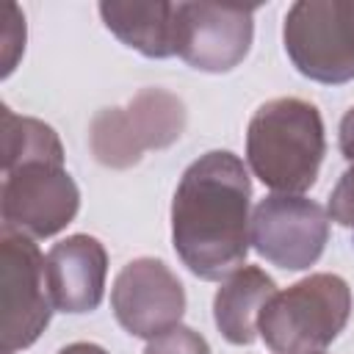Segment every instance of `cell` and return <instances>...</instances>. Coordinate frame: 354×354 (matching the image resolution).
Segmentation results:
<instances>
[{"label":"cell","instance_id":"1","mask_svg":"<svg viewBox=\"0 0 354 354\" xmlns=\"http://www.w3.org/2000/svg\"><path fill=\"white\" fill-rule=\"evenodd\" d=\"M249 205V171L230 149H210L183 171L171 199V243L194 277L221 282L246 266Z\"/></svg>","mask_w":354,"mask_h":354},{"label":"cell","instance_id":"2","mask_svg":"<svg viewBox=\"0 0 354 354\" xmlns=\"http://www.w3.org/2000/svg\"><path fill=\"white\" fill-rule=\"evenodd\" d=\"M326 152L318 108L299 97L263 102L246 127V163L274 194L301 196L318 180Z\"/></svg>","mask_w":354,"mask_h":354},{"label":"cell","instance_id":"3","mask_svg":"<svg viewBox=\"0 0 354 354\" xmlns=\"http://www.w3.org/2000/svg\"><path fill=\"white\" fill-rule=\"evenodd\" d=\"M348 315V282L337 274H310L268 299L257 332L274 354H324L346 329Z\"/></svg>","mask_w":354,"mask_h":354},{"label":"cell","instance_id":"4","mask_svg":"<svg viewBox=\"0 0 354 354\" xmlns=\"http://www.w3.org/2000/svg\"><path fill=\"white\" fill-rule=\"evenodd\" d=\"M185 130V105L166 88H141L124 108L91 119L88 147L108 169H130L147 149L171 147Z\"/></svg>","mask_w":354,"mask_h":354},{"label":"cell","instance_id":"5","mask_svg":"<svg viewBox=\"0 0 354 354\" xmlns=\"http://www.w3.org/2000/svg\"><path fill=\"white\" fill-rule=\"evenodd\" d=\"M282 41L299 75L343 86L354 80V3L299 0L288 8Z\"/></svg>","mask_w":354,"mask_h":354},{"label":"cell","instance_id":"6","mask_svg":"<svg viewBox=\"0 0 354 354\" xmlns=\"http://www.w3.org/2000/svg\"><path fill=\"white\" fill-rule=\"evenodd\" d=\"M0 310L6 354L33 346L55 310L47 282V257L33 238L14 230L0 232Z\"/></svg>","mask_w":354,"mask_h":354},{"label":"cell","instance_id":"7","mask_svg":"<svg viewBox=\"0 0 354 354\" xmlns=\"http://www.w3.org/2000/svg\"><path fill=\"white\" fill-rule=\"evenodd\" d=\"M3 174V230H14L36 241L53 238L75 221L80 210V191L64 163L33 160Z\"/></svg>","mask_w":354,"mask_h":354},{"label":"cell","instance_id":"8","mask_svg":"<svg viewBox=\"0 0 354 354\" xmlns=\"http://www.w3.org/2000/svg\"><path fill=\"white\" fill-rule=\"evenodd\" d=\"M329 241V213L293 194H268L252 210V246L282 271L315 266Z\"/></svg>","mask_w":354,"mask_h":354},{"label":"cell","instance_id":"9","mask_svg":"<svg viewBox=\"0 0 354 354\" xmlns=\"http://www.w3.org/2000/svg\"><path fill=\"white\" fill-rule=\"evenodd\" d=\"M111 310L127 335L152 340L180 326L185 315V288L163 260L136 257L113 279Z\"/></svg>","mask_w":354,"mask_h":354},{"label":"cell","instance_id":"10","mask_svg":"<svg viewBox=\"0 0 354 354\" xmlns=\"http://www.w3.org/2000/svg\"><path fill=\"white\" fill-rule=\"evenodd\" d=\"M254 8L221 3H177V55L210 75L235 69L252 47Z\"/></svg>","mask_w":354,"mask_h":354},{"label":"cell","instance_id":"11","mask_svg":"<svg viewBox=\"0 0 354 354\" xmlns=\"http://www.w3.org/2000/svg\"><path fill=\"white\" fill-rule=\"evenodd\" d=\"M108 252L94 235H69L47 252V282L55 310L91 313L105 296Z\"/></svg>","mask_w":354,"mask_h":354},{"label":"cell","instance_id":"12","mask_svg":"<svg viewBox=\"0 0 354 354\" xmlns=\"http://www.w3.org/2000/svg\"><path fill=\"white\" fill-rule=\"evenodd\" d=\"M105 28L144 58L177 55V3L166 0H102Z\"/></svg>","mask_w":354,"mask_h":354},{"label":"cell","instance_id":"13","mask_svg":"<svg viewBox=\"0 0 354 354\" xmlns=\"http://www.w3.org/2000/svg\"><path fill=\"white\" fill-rule=\"evenodd\" d=\"M274 293L277 282L257 266H241L230 274L213 299V321L221 337L232 346L254 343L257 318Z\"/></svg>","mask_w":354,"mask_h":354},{"label":"cell","instance_id":"14","mask_svg":"<svg viewBox=\"0 0 354 354\" xmlns=\"http://www.w3.org/2000/svg\"><path fill=\"white\" fill-rule=\"evenodd\" d=\"M0 111H3V171L33 160L64 163L61 138L50 124L33 116H19L8 105H3Z\"/></svg>","mask_w":354,"mask_h":354},{"label":"cell","instance_id":"15","mask_svg":"<svg viewBox=\"0 0 354 354\" xmlns=\"http://www.w3.org/2000/svg\"><path fill=\"white\" fill-rule=\"evenodd\" d=\"M144 354H213V351L199 332L180 324V326L147 340Z\"/></svg>","mask_w":354,"mask_h":354},{"label":"cell","instance_id":"16","mask_svg":"<svg viewBox=\"0 0 354 354\" xmlns=\"http://www.w3.org/2000/svg\"><path fill=\"white\" fill-rule=\"evenodd\" d=\"M326 213L332 221H337L346 230H354V160L348 163V169L340 174V180L335 183L332 194H329V205Z\"/></svg>","mask_w":354,"mask_h":354},{"label":"cell","instance_id":"17","mask_svg":"<svg viewBox=\"0 0 354 354\" xmlns=\"http://www.w3.org/2000/svg\"><path fill=\"white\" fill-rule=\"evenodd\" d=\"M337 144L343 158L351 163L354 160V108L346 111V116L340 119V133H337Z\"/></svg>","mask_w":354,"mask_h":354},{"label":"cell","instance_id":"18","mask_svg":"<svg viewBox=\"0 0 354 354\" xmlns=\"http://www.w3.org/2000/svg\"><path fill=\"white\" fill-rule=\"evenodd\" d=\"M58 354H108V351L102 346H97V343H69Z\"/></svg>","mask_w":354,"mask_h":354}]
</instances>
